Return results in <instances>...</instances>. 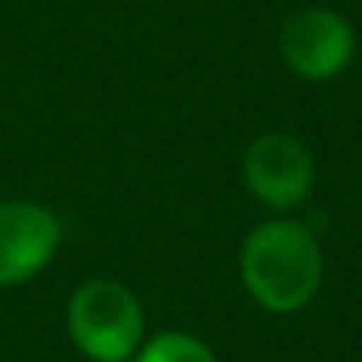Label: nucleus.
I'll return each mask as SVG.
<instances>
[{
  "label": "nucleus",
  "instance_id": "obj_1",
  "mask_svg": "<svg viewBox=\"0 0 362 362\" xmlns=\"http://www.w3.org/2000/svg\"><path fill=\"white\" fill-rule=\"evenodd\" d=\"M245 291L270 313L305 309L323 281L320 238L302 221H267L252 228L238 256Z\"/></svg>",
  "mask_w": 362,
  "mask_h": 362
},
{
  "label": "nucleus",
  "instance_id": "obj_2",
  "mask_svg": "<svg viewBox=\"0 0 362 362\" xmlns=\"http://www.w3.org/2000/svg\"><path fill=\"white\" fill-rule=\"evenodd\" d=\"M146 320L139 298L110 277L86 281L68 302V334L93 362H124L139 351Z\"/></svg>",
  "mask_w": 362,
  "mask_h": 362
},
{
  "label": "nucleus",
  "instance_id": "obj_3",
  "mask_svg": "<svg viewBox=\"0 0 362 362\" xmlns=\"http://www.w3.org/2000/svg\"><path fill=\"white\" fill-rule=\"evenodd\" d=\"M245 189L270 210H298L316 185V160L298 135L267 132L242 156Z\"/></svg>",
  "mask_w": 362,
  "mask_h": 362
},
{
  "label": "nucleus",
  "instance_id": "obj_4",
  "mask_svg": "<svg viewBox=\"0 0 362 362\" xmlns=\"http://www.w3.org/2000/svg\"><path fill=\"white\" fill-rule=\"evenodd\" d=\"M281 61L305 82L337 78L355 57V29L330 8L295 11L281 25Z\"/></svg>",
  "mask_w": 362,
  "mask_h": 362
},
{
  "label": "nucleus",
  "instance_id": "obj_5",
  "mask_svg": "<svg viewBox=\"0 0 362 362\" xmlns=\"http://www.w3.org/2000/svg\"><path fill=\"white\" fill-rule=\"evenodd\" d=\"M61 224L57 217L29 199L0 203V288L33 281L57 252Z\"/></svg>",
  "mask_w": 362,
  "mask_h": 362
},
{
  "label": "nucleus",
  "instance_id": "obj_6",
  "mask_svg": "<svg viewBox=\"0 0 362 362\" xmlns=\"http://www.w3.org/2000/svg\"><path fill=\"white\" fill-rule=\"evenodd\" d=\"M139 362H217L214 348L192 334H181V330H167L156 334L153 341L142 344Z\"/></svg>",
  "mask_w": 362,
  "mask_h": 362
}]
</instances>
